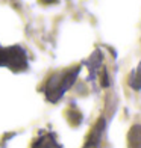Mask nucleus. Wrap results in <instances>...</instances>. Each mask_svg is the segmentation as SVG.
Returning a JSON list of instances; mask_svg holds the SVG:
<instances>
[{
	"mask_svg": "<svg viewBox=\"0 0 141 148\" xmlns=\"http://www.w3.org/2000/svg\"><path fill=\"white\" fill-rule=\"evenodd\" d=\"M43 2H46V3H49V2H53V0H43Z\"/></svg>",
	"mask_w": 141,
	"mask_h": 148,
	"instance_id": "obj_5",
	"label": "nucleus"
},
{
	"mask_svg": "<svg viewBox=\"0 0 141 148\" xmlns=\"http://www.w3.org/2000/svg\"><path fill=\"white\" fill-rule=\"evenodd\" d=\"M33 148H61V147L56 144V140L53 139L52 136H47V138L39 139L38 142L33 145Z\"/></svg>",
	"mask_w": 141,
	"mask_h": 148,
	"instance_id": "obj_3",
	"label": "nucleus"
},
{
	"mask_svg": "<svg viewBox=\"0 0 141 148\" xmlns=\"http://www.w3.org/2000/svg\"><path fill=\"white\" fill-rule=\"evenodd\" d=\"M0 65L12 66L17 68L20 65L21 68L26 66V59L23 50L17 49V47H11V49H0Z\"/></svg>",
	"mask_w": 141,
	"mask_h": 148,
	"instance_id": "obj_2",
	"label": "nucleus"
},
{
	"mask_svg": "<svg viewBox=\"0 0 141 148\" xmlns=\"http://www.w3.org/2000/svg\"><path fill=\"white\" fill-rule=\"evenodd\" d=\"M135 89H141V66L137 70L135 73V77L132 79V83H131Z\"/></svg>",
	"mask_w": 141,
	"mask_h": 148,
	"instance_id": "obj_4",
	"label": "nucleus"
},
{
	"mask_svg": "<svg viewBox=\"0 0 141 148\" xmlns=\"http://www.w3.org/2000/svg\"><path fill=\"white\" fill-rule=\"evenodd\" d=\"M77 76V70L76 71H71L68 74H65L64 77H61L58 80V82H55V80H50V85H49V89H47V95H49L50 100H58L59 97L62 95V94L70 88V86L73 85V80L76 79Z\"/></svg>",
	"mask_w": 141,
	"mask_h": 148,
	"instance_id": "obj_1",
	"label": "nucleus"
}]
</instances>
